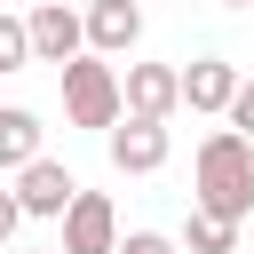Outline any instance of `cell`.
I'll use <instances>...</instances> for the list:
<instances>
[{"mask_svg":"<svg viewBox=\"0 0 254 254\" xmlns=\"http://www.w3.org/2000/svg\"><path fill=\"white\" fill-rule=\"evenodd\" d=\"M198 214H222V222L254 214V143L230 127H214L198 143Z\"/></svg>","mask_w":254,"mask_h":254,"instance_id":"cell-1","label":"cell"},{"mask_svg":"<svg viewBox=\"0 0 254 254\" xmlns=\"http://www.w3.org/2000/svg\"><path fill=\"white\" fill-rule=\"evenodd\" d=\"M64 119L71 127H111L119 119V71L103 56H87V48L64 64Z\"/></svg>","mask_w":254,"mask_h":254,"instance_id":"cell-2","label":"cell"},{"mask_svg":"<svg viewBox=\"0 0 254 254\" xmlns=\"http://www.w3.org/2000/svg\"><path fill=\"white\" fill-rule=\"evenodd\" d=\"M103 135H111V167H119V175H159V167H167V151H175L167 119H127V111H119Z\"/></svg>","mask_w":254,"mask_h":254,"instance_id":"cell-3","label":"cell"},{"mask_svg":"<svg viewBox=\"0 0 254 254\" xmlns=\"http://www.w3.org/2000/svg\"><path fill=\"white\" fill-rule=\"evenodd\" d=\"M56 222H64V246H56V254H111V246H119V214H111L103 190H71V206H64Z\"/></svg>","mask_w":254,"mask_h":254,"instance_id":"cell-4","label":"cell"},{"mask_svg":"<svg viewBox=\"0 0 254 254\" xmlns=\"http://www.w3.org/2000/svg\"><path fill=\"white\" fill-rule=\"evenodd\" d=\"M24 40H32V64H71L87 40H79V8H64V0H48V8H32L24 16Z\"/></svg>","mask_w":254,"mask_h":254,"instance_id":"cell-5","label":"cell"},{"mask_svg":"<svg viewBox=\"0 0 254 254\" xmlns=\"http://www.w3.org/2000/svg\"><path fill=\"white\" fill-rule=\"evenodd\" d=\"M71 190H79V183H71V167H56V159L40 151L32 167H16V190H8V198H16V214H64V206H71Z\"/></svg>","mask_w":254,"mask_h":254,"instance_id":"cell-6","label":"cell"},{"mask_svg":"<svg viewBox=\"0 0 254 254\" xmlns=\"http://www.w3.org/2000/svg\"><path fill=\"white\" fill-rule=\"evenodd\" d=\"M79 40H87V56H127L143 40V8L135 0H95L79 16Z\"/></svg>","mask_w":254,"mask_h":254,"instance_id":"cell-7","label":"cell"},{"mask_svg":"<svg viewBox=\"0 0 254 254\" xmlns=\"http://www.w3.org/2000/svg\"><path fill=\"white\" fill-rule=\"evenodd\" d=\"M230 95H238V64H222V56H198L190 71H175V103H190V111H230Z\"/></svg>","mask_w":254,"mask_h":254,"instance_id":"cell-8","label":"cell"},{"mask_svg":"<svg viewBox=\"0 0 254 254\" xmlns=\"http://www.w3.org/2000/svg\"><path fill=\"white\" fill-rule=\"evenodd\" d=\"M119 111H127V119H167V111H175V64H127Z\"/></svg>","mask_w":254,"mask_h":254,"instance_id":"cell-9","label":"cell"},{"mask_svg":"<svg viewBox=\"0 0 254 254\" xmlns=\"http://www.w3.org/2000/svg\"><path fill=\"white\" fill-rule=\"evenodd\" d=\"M40 111H24V103H0V167L16 175V167H32L40 159Z\"/></svg>","mask_w":254,"mask_h":254,"instance_id":"cell-10","label":"cell"},{"mask_svg":"<svg viewBox=\"0 0 254 254\" xmlns=\"http://www.w3.org/2000/svg\"><path fill=\"white\" fill-rule=\"evenodd\" d=\"M183 238H190V254H238V222H222V214H198V206H190Z\"/></svg>","mask_w":254,"mask_h":254,"instance_id":"cell-11","label":"cell"},{"mask_svg":"<svg viewBox=\"0 0 254 254\" xmlns=\"http://www.w3.org/2000/svg\"><path fill=\"white\" fill-rule=\"evenodd\" d=\"M32 64V40H24V16H0V71H24Z\"/></svg>","mask_w":254,"mask_h":254,"instance_id":"cell-12","label":"cell"},{"mask_svg":"<svg viewBox=\"0 0 254 254\" xmlns=\"http://www.w3.org/2000/svg\"><path fill=\"white\" fill-rule=\"evenodd\" d=\"M111 254H175V238H167V230H127Z\"/></svg>","mask_w":254,"mask_h":254,"instance_id":"cell-13","label":"cell"},{"mask_svg":"<svg viewBox=\"0 0 254 254\" xmlns=\"http://www.w3.org/2000/svg\"><path fill=\"white\" fill-rule=\"evenodd\" d=\"M230 135L254 143V79H238V95H230Z\"/></svg>","mask_w":254,"mask_h":254,"instance_id":"cell-14","label":"cell"},{"mask_svg":"<svg viewBox=\"0 0 254 254\" xmlns=\"http://www.w3.org/2000/svg\"><path fill=\"white\" fill-rule=\"evenodd\" d=\"M16 222H24V214H16V198H8V190H0V246H8V238H16Z\"/></svg>","mask_w":254,"mask_h":254,"instance_id":"cell-15","label":"cell"},{"mask_svg":"<svg viewBox=\"0 0 254 254\" xmlns=\"http://www.w3.org/2000/svg\"><path fill=\"white\" fill-rule=\"evenodd\" d=\"M222 8H254V0H222Z\"/></svg>","mask_w":254,"mask_h":254,"instance_id":"cell-16","label":"cell"}]
</instances>
